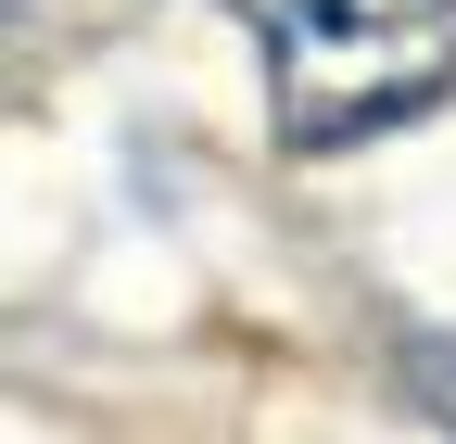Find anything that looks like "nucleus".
I'll list each match as a JSON object with an SVG mask.
<instances>
[{
  "label": "nucleus",
  "mask_w": 456,
  "mask_h": 444,
  "mask_svg": "<svg viewBox=\"0 0 456 444\" xmlns=\"http://www.w3.org/2000/svg\"><path fill=\"white\" fill-rule=\"evenodd\" d=\"M266 38V102L305 152H342L456 89V0H241Z\"/></svg>",
  "instance_id": "obj_1"
},
{
  "label": "nucleus",
  "mask_w": 456,
  "mask_h": 444,
  "mask_svg": "<svg viewBox=\"0 0 456 444\" xmlns=\"http://www.w3.org/2000/svg\"><path fill=\"white\" fill-rule=\"evenodd\" d=\"M406 368H419V394H431V407H444V419H456V343H419V356H406Z\"/></svg>",
  "instance_id": "obj_2"
}]
</instances>
